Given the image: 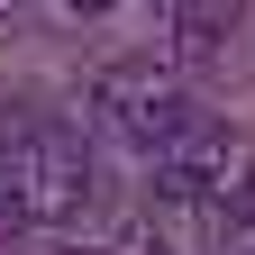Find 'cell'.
Wrapping results in <instances>:
<instances>
[{"mask_svg":"<svg viewBox=\"0 0 255 255\" xmlns=\"http://www.w3.org/2000/svg\"><path fill=\"white\" fill-rule=\"evenodd\" d=\"M0 164L18 173L27 210H37V228H46V219H73L82 191H91V155H82L73 128H55V119H18V128H0Z\"/></svg>","mask_w":255,"mask_h":255,"instance_id":"1","label":"cell"},{"mask_svg":"<svg viewBox=\"0 0 255 255\" xmlns=\"http://www.w3.org/2000/svg\"><path fill=\"white\" fill-rule=\"evenodd\" d=\"M64 9H82V18H91V9H110V0H64Z\"/></svg>","mask_w":255,"mask_h":255,"instance_id":"4","label":"cell"},{"mask_svg":"<svg viewBox=\"0 0 255 255\" xmlns=\"http://www.w3.org/2000/svg\"><path fill=\"white\" fill-rule=\"evenodd\" d=\"M119 128H128V146H146V155H182V146H201L219 137V128L201 119V101H182V91H119Z\"/></svg>","mask_w":255,"mask_h":255,"instance_id":"2","label":"cell"},{"mask_svg":"<svg viewBox=\"0 0 255 255\" xmlns=\"http://www.w3.org/2000/svg\"><path fill=\"white\" fill-rule=\"evenodd\" d=\"M219 27H228V0H191V9H182V55H210Z\"/></svg>","mask_w":255,"mask_h":255,"instance_id":"3","label":"cell"}]
</instances>
